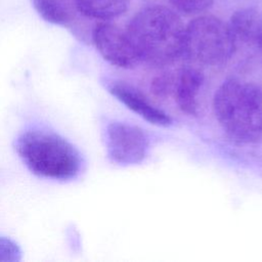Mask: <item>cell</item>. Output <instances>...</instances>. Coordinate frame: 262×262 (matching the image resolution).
<instances>
[{
	"instance_id": "6da1fadb",
	"label": "cell",
	"mask_w": 262,
	"mask_h": 262,
	"mask_svg": "<svg viewBox=\"0 0 262 262\" xmlns=\"http://www.w3.org/2000/svg\"><path fill=\"white\" fill-rule=\"evenodd\" d=\"M140 60L163 67L183 54L185 26L173 9L148 5L137 11L126 27Z\"/></svg>"
},
{
	"instance_id": "7a4b0ae2",
	"label": "cell",
	"mask_w": 262,
	"mask_h": 262,
	"mask_svg": "<svg viewBox=\"0 0 262 262\" xmlns=\"http://www.w3.org/2000/svg\"><path fill=\"white\" fill-rule=\"evenodd\" d=\"M214 113L225 133L242 143L262 141V87L231 79L216 91Z\"/></svg>"
},
{
	"instance_id": "3957f363",
	"label": "cell",
	"mask_w": 262,
	"mask_h": 262,
	"mask_svg": "<svg viewBox=\"0 0 262 262\" xmlns=\"http://www.w3.org/2000/svg\"><path fill=\"white\" fill-rule=\"evenodd\" d=\"M15 149L26 167L43 178L70 180L81 171L82 159L78 149L49 130L34 128L23 132L15 141Z\"/></svg>"
},
{
	"instance_id": "277c9868",
	"label": "cell",
	"mask_w": 262,
	"mask_h": 262,
	"mask_svg": "<svg viewBox=\"0 0 262 262\" xmlns=\"http://www.w3.org/2000/svg\"><path fill=\"white\" fill-rule=\"evenodd\" d=\"M235 49L228 24L215 15H200L185 26L182 55L194 63L209 67L223 64Z\"/></svg>"
},
{
	"instance_id": "5b68a950",
	"label": "cell",
	"mask_w": 262,
	"mask_h": 262,
	"mask_svg": "<svg viewBox=\"0 0 262 262\" xmlns=\"http://www.w3.org/2000/svg\"><path fill=\"white\" fill-rule=\"evenodd\" d=\"M91 40L100 55L119 68H132L140 61L126 28L110 20L98 23L91 32Z\"/></svg>"
},
{
	"instance_id": "8992f818",
	"label": "cell",
	"mask_w": 262,
	"mask_h": 262,
	"mask_svg": "<svg viewBox=\"0 0 262 262\" xmlns=\"http://www.w3.org/2000/svg\"><path fill=\"white\" fill-rule=\"evenodd\" d=\"M106 150L110 159L121 165L140 163L148 149V138L138 127L113 122L106 128Z\"/></svg>"
},
{
	"instance_id": "52a82bcc",
	"label": "cell",
	"mask_w": 262,
	"mask_h": 262,
	"mask_svg": "<svg viewBox=\"0 0 262 262\" xmlns=\"http://www.w3.org/2000/svg\"><path fill=\"white\" fill-rule=\"evenodd\" d=\"M236 49L262 51V10L253 7L234 11L228 23Z\"/></svg>"
},
{
	"instance_id": "ba28073f",
	"label": "cell",
	"mask_w": 262,
	"mask_h": 262,
	"mask_svg": "<svg viewBox=\"0 0 262 262\" xmlns=\"http://www.w3.org/2000/svg\"><path fill=\"white\" fill-rule=\"evenodd\" d=\"M108 90L128 108L147 122L158 126H168L171 124V118L164 111L154 105L132 86L122 82H115L108 86Z\"/></svg>"
},
{
	"instance_id": "9c48e42d",
	"label": "cell",
	"mask_w": 262,
	"mask_h": 262,
	"mask_svg": "<svg viewBox=\"0 0 262 262\" xmlns=\"http://www.w3.org/2000/svg\"><path fill=\"white\" fill-rule=\"evenodd\" d=\"M204 82V76L195 68H184L174 77L173 94L175 101L183 113L196 115L199 93Z\"/></svg>"
},
{
	"instance_id": "30bf717a",
	"label": "cell",
	"mask_w": 262,
	"mask_h": 262,
	"mask_svg": "<svg viewBox=\"0 0 262 262\" xmlns=\"http://www.w3.org/2000/svg\"><path fill=\"white\" fill-rule=\"evenodd\" d=\"M32 4L44 20L63 27L74 23L78 11L74 0H32Z\"/></svg>"
},
{
	"instance_id": "8fae6325",
	"label": "cell",
	"mask_w": 262,
	"mask_h": 262,
	"mask_svg": "<svg viewBox=\"0 0 262 262\" xmlns=\"http://www.w3.org/2000/svg\"><path fill=\"white\" fill-rule=\"evenodd\" d=\"M76 8L83 16L111 20L122 15L129 6L130 0H74Z\"/></svg>"
},
{
	"instance_id": "7c38bea8",
	"label": "cell",
	"mask_w": 262,
	"mask_h": 262,
	"mask_svg": "<svg viewBox=\"0 0 262 262\" xmlns=\"http://www.w3.org/2000/svg\"><path fill=\"white\" fill-rule=\"evenodd\" d=\"M175 11L186 15L202 14L214 4V0H169Z\"/></svg>"
},
{
	"instance_id": "4fadbf2b",
	"label": "cell",
	"mask_w": 262,
	"mask_h": 262,
	"mask_svg": "<svg viewBox=\"0 0 262 262\" xmlns=\"http://www.w3.org/2000/svg\"><path fill=\"white\" fill-rule=\"evenodd\" d=\"M21 259V251L12 239L0 236V262H16Z\"/></svg>"
},
{
	"instance_id": "5bb4252c",
	"label": "cell",
	"mask_w": 262,
	"mask_h": 262,
	"mask_svg": "<svg viewBox=\"0 0 262 262\" xmlns=\"http://www.w3.org/2000/svg\"><path fill=\"white\" fill-rule=\"evenodd\" d=\"M174 87V77L163 75L156 78L152 81V91L158 96H166L169 93H173Z\"/></svg>"
}]
</instances>
